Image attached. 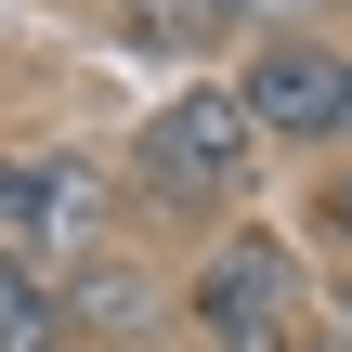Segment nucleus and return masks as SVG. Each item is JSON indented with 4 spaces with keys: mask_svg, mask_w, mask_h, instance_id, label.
<instances>
[{
    "mask_svg": "<svg viewBox=\"0 0 352 352\" xmlns=\"http://www.w3.org/2000/svg\"><path fill=\"white\" fill-rule=\"evenodd\" d=\"M183 327H196V352H300L314 340V261L274 222H235L183 274Z\"/></svg>",
    "mask_w": 352,
    "mask_h": 352,
    "instance_id": "obj_1",
    "label": "nucleus"
},
{
    "mask_svg": "<svg viewBox=\"0 0 352 352\" xmlns=\"http://www.w3.org/2000/svg\"><path fill=\"white\" fill-rule=\"evenodd\" d=\"M261 170V131L235 104V78H183L144 131H131V196L144 209H235Z\"/></svg>",
    "mask_w": 352,
    "mask_h": 352,
    "instance_id": "obj_2",
    "label": "nucleus"
},
{
    "mask_svg": "<svg viewBox=\"0 0 352 352\" xmlns=\"http://www.w3.org/2000/svg\"><path fill=\"white\" fill-rule=\"evenodd\" d=\"M104 209H118V170L104 157H78V144L65 157H0V248H26V261L65 274V261H91L118 235Z\"/></svg>",
    "mask_w": 352,
    "mask_h": 352,
    "instance_id": "obj_3",
    "label": "nucleus"
},
{
    "mask_svg": "<svg viewBox=\"0 0 352 352\" xmlns=\"http://www.w3.org/2000/svg\"><path fill=\"white\" fill-rule=\"evenodd\" d=\"M52 314H65V352H144V340H170V287H157L118 235L52 274Z\"/></svg>",
    "mask_w": 352,
    "mask_h": 352,
    "instance_id": "obj_4",
    "label": "nucleus"
},
{
    "mask_svg": "<svg viewBox=\"0 0 352 352\" xmlns=\"http://www.w3.org/2000/svg\"><path fill=\"white\" fill-rule=\"evenodd\" d=\"M235 104H248V131H261V144H327V131H340V52H327V39H300V26H287V39H261V52H248V78H235Z\"/></svg>",
    "mask_w": 352,
    "mask_h": 352,
    "instance_id": "obj_5",
    "label": "nucleus"
},
{
    "mask_svg": "<svg viewBox=\"0 0 352 352\" xmlns=\"http://www.w3.org/2000/svg\"><path fill=\"white\" fill-rule=\"evenodd\" d=\"M0 352H65V314H52V261L0 248Z\"/></svg>",
    "mask_w": 352,
    "mask_h": 352,
    "instance_id": "obj_6",
    "label": "nucleus"
},
{
    "mask_svg": "<svg viewBox=\"0 0 352 352\" xmlns=\"http://www.w3.org/2000/svg\"><path fill=\"white\" fill-rule=\"evenodd\" d=\"M287 13H314V0H209V26H274V39H287Z\"/></svg>",
    "mask_w": 352,
    "mask_h": 352,
    "instance_id": "obj_7",
    "label": "nucleus"
},
{
    "mask_svg": "<svg viewBox=\"0 0 352 352\" xmlns=\"http://www.w3.org/2000/svg\"><path fill=\"white\" fill-rule=\"evenodd\" d=\"M314 340H327V352H352V274H340V287H314Z\"/></svg>",
    "mask_w": 352,
    "mask_h": 352,
    "instance_id": "obj_8",
    "label": "nucleus"
},
{
    "mask_svg": "<svg viewBox=\"0 0 352 352\" xmlns=\"http://www.w3.org/2000/svg\"><path fill=\"white\" fill-rule=\"evenodd\" d=\"M314 222H327V235L352 248V183H327V196H314Z\"/></svg>",
    "mask_w": 352,
    "mask_h": 352,
    "instance_id": "obj_9",
    "label": "nucleus"
},
{
    "mask_svg": "<svg viewBox=\"0 0 352 352\" xmlns=\"http://www.w3.org/2000/svg\"><path fill=\"white\" fill-rule=\"evenodd\" d=\"M327 144H352V52H340V131H327Z\"/></svg>",
    "mask_w": 352,
    "mask_h": 352,
    "instance_id": "obj_10",
    "label": "nucleus"
},
{
    "mask_svg": "<svg viewBox=\"0 0 352 352\" xmlns=\"http://www.w3.org/2000/svg\"><path fill=\"white\" fill-rule=\"evenodd\" d=\"M300 352H327V340H300Z\"/></svg>",
    "mask_w": 352,
    "mask_h": 352,
    "instance_id": "obj_11",
    "label": "nucleus"
}]
</instances>
